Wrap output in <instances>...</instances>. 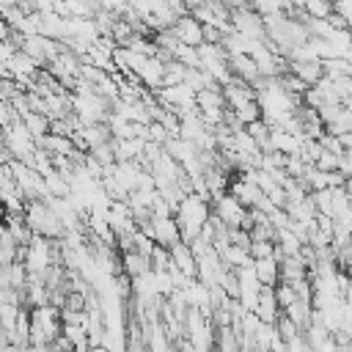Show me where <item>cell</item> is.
Wrapping results in <instances>:
<instances>
[{"label": "cell", "instance_id": "3957f363", "mask_svg": "<svg viewBox=\"0 0 352 352\" xmlns=\"http://www.w3.org/2000/svg\"><path fill=\"white\" fill-rule=\"evenodd\" d=\"M173 36L187 44V47H201L204 44V33H201V25L192 22V19H182L176 28H173Z\"/></svg>", "mask_w": 352, "mask_h": 352}, {"label": "cell", "instance_id": "6da1fadb", "mask_svg": "<svg viewBox=\"0 0 352 352\" xmlns=\"http://www.w3.org/2000/svg\"><path fill=\"white\" fill-rule=\"evenodd\" d=\"M209 220H212V209L206 204V195H201V192L184 195V201L176 209V223L182 228V239L184 242L198 239L204 234V228H206Z\"/></svg>", "mask_w": 352, "mask_h": 352}, {"label": "cell", "instance_id": "7a4b0ae2", "mask_svg": "<svg viewBox=\"0 0 352 352\" xmlns=\"http://www.w3.org/2000/svg\"><path fill=\"white\" fill-rule=\"evenodd\" d=\"M253 270H256V275H258V280L264 286H278L280 283V261H278V256L256 258L253 261Z\"/></svg>", "mask_w": 352, "mask_h": 352}, {"label": "cell", "instance_id": "277c9868", "mask_svg": "<svg viewBox=\"0 0 352 352\" xmlns=\"http://www.w3.org/2000/svg\"><path fill=\"white\" fill-rule=\"evenodd\" d=\"M58 66H63V58L52 63V72H55V74H58V77L63 80V69H58ZM66 72H69V74H74V72H77V69H74V60H69V63H66Z\"/></svg>", "mask_w": 352, "mask_h": 352}]
</instances>
